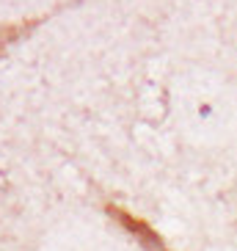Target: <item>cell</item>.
Masks as SVG:
<instances>
[{
    "label": "cell",
    "instance_id": "1",
    "mask_svg": "<svg viewBox=\"0 0 237 251\" xmlns=\"http://www.w3.org/2000/svg\"><path fill=\"white\" fill-rule=\"evenodd\" d=\"M108 213H111L113 218H116V221L121 224V226H124L127 232L138 240V243H141L143 251H168V246L163 243V237L157 235V232L149 226L143 218H135V215L124 213L121 207H113V204H108Z\"/></svg>",
    "mask_w": 237,
    "mask_h": 251
},
{
    "label": "cell",
    "instance_id": "2",
    "mask_svg": "<svg viewBox=\"0 0 237 251\" xmlns=\"http://www.w3.org/2000/svg\"><path fill=\"white\" fill-rule=\"evenodd\" d=\"M36 23H0V52L8 45H14L17 39H23Z\"/></svg>",
    "mask_w": 237,
    "mask_h": 251
}]
</instances>
